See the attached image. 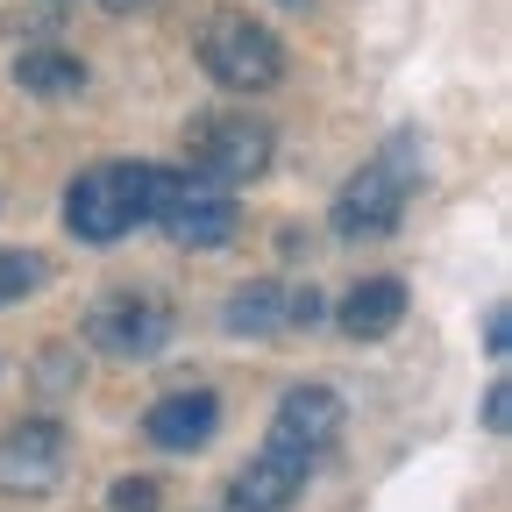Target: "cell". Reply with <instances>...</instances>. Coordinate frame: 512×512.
<instances>
[{"label": "cell", "mask_w": 512, "mask_h": 512, "mask_svg": "<svg viewBox=\"0 0 512 512\" xmlns=\"http://www.w3.org/2000/svg\"><path fill=\"white\" fill-rule=\"evenodd\" d=\"M484 349H491V356H505V349H512V335H505V299L484 313Z\"/></svg>", "instance_id": "17"}, {"label": "cell", "mask_w": 512, "mask_h": 512, "mask_svg": "<svg viewBox=\"0 0 512 512\" xmlns=\"http://www.w3.org/2000/svg\"><path fill=\"white\" fill-rule=\"evenodd\" d=\"M342 335H356V342H384L406 320V285L399 278H363L349 299H342Z\"/></svg>", "instance_id": "13"}, {"label": "cell", "mask_w": 512, "mask_h": 512, "mask_svg": "<svg viewBox=\"0 0 512 512\" xmlns=\"http://www.w3.org/2000/svg\"><path fill=\"white\" fill-rule=\"evenodd\" d=\"M15 86L36 100H72V93H86V57L64 43H29L15 57Z\"/></svg>", "instance_id": "12"}, {"label": "cell", "mask_w": 512, "mask_h": 512, "mask_svg": "<svg viewBox=\"0 0 512 512\" xmlns=\"http://www.w3.org/2000/svg\"><path fill=\"white\" fill-rule=\"evenodd\" d=\"M50 278V264L36 249H0V306H15V299H29L36 285Z\"/></svg>", "instance_id": "14"}, {"label": "cell", "mask_w": 512, "mask_h": 512, "mask_svg": "<svg viewBox=\"0 0 512 512\" xmlns=\"http://www.w3.org/2000/svg\"><path fill=\"white\" fill-rule=\"evenodd\" d=\"M420 185V136H392L342 192H335V235L342 242H370V235H392L406 200Z\"/></svg>", "instance_id": "2"}, {"label": "cell", "mask_w": 512, "mask_h": 512, "mask_svg": "<svg viewBox=\"0 0 512 512\" xmlns=\"http://www.w3.org/2000/svg\"><path fill=\"white\" fill-rule=\"evenodd\" d=\"M285 8H306V0H285Z\"/></svg>", "instance_id": "19"}, {"label": "cell", "mask_w": 512, "mask_h": 512, "mask_svg": "<svg viewBox=\"0 0 512 512\" xmlns=\"http://www.w3.org/2000/svg\"><path fill=\"white\" fill-rule=\"evenodd\" d=\"M505 427H512V392H505V377L484 392V434H498L505 441Z\"/></svg>", "instance_id": "16"}, {"label": "cell", "mask_w": 512, "mask_h": 512, "mask_svg": "<svg viewBox=\"0 0 512 512\" xmlns=\"http://www.w3.org/2000/svg\"><path fill=\"white\" fill-rule=\"evenodd\" d=\"M313 320H320V292L313 285H285V278H249L221 306V328L242 335V342L292 335V328H313Z\"/></svg>", "instance_id": "8"}, {"label": "cell", "mask_w": 512, "mask_h": 512, "mask_svg": "<svg viewBox=\"0 0 512 512\" xmlns=\"http://www.w3.org/2000/svg\"><path fill=\"white\" fill-rule=\"evenodd\" d=\"M271 434L306 448V456H328V448L342 441V399L328 392V384H292V392L278 399V413H271Z\"/></svg>", "instance_id": "11"}, {"label": "cell", "mask_w": 512, "mask_h": 512, "mask_svg": "<svg viewBox=\"0 0 512 512\" xmlns=\"http://www.w3.org/2000/svg\"><path fill=\"white\" fill-rule=\"evenodd\" d=\"M192 50H200L207 79H214V86H228V93H264V86H278V79H285V43H278L264 22L235 15V8L207 15V22H200V36H192Z\"/></svg>", "instance_id": "3"}, {"label": "cell", "mask_w": 512, "mask_h": 512, "mask_svg": "<svg viewBox=\"0 0 512 512\" xmlns=\"http://www.w3.org/2000/svg\"><path fill=\"white\" fill-rule=\"evenodd\" d=\"M171 335H178V313H171L164 299H150V292H107V299L86 313V342H93L100 356H121V363L157 356Z\"/></svg>", "instance_id": "6"}, {"label": "cell", "mask_w": 512, "mask_h": 512, "mask_svg": "<svg viewBox=\"0 0 512 512\" xmlns=\"http://www.w3.org/2000/svg\"><path fill=\"white\" fill-rule=\"evenodd\" d=\"M150 221H157L178 249H221V242H235V228H242L228 185H214V178H200V171H171Z\"/></svg>", "instance_id": "5"}, {"label": "cell", "mask_w": 512, "mask_h": 512, "mask_svg": "<svg viewBox=\"0 0 512 512\" xmlns=\"http://www.w3.org/2000/svg\"><path fill=\"white\" fill-rule=\"evenodd\" d=\"M107 15H143V8H157V0H100Z\"/></svg>", "instance_id": "18"}, {"label": "cell", "mask_w": 512, "mask_h": 512, "mask_svg": "<svg viewBox=\"0 0 512 512\" xmlns=\"http://www.w3.org/2000/svg\"><path fill=\"white\" fill-rule=\"evenodd\" d=\"M64 463H72V441L57 420H15L0 434V498H50L64 484Z\"/></svg>", "instance_id": "7"}, {"label": "cell", "mask_w": 512, "mask_h": 512, "mask_svg": "<svg viewBox=\"0 0 512 512\" xmlns=\"http://www.w3.org/2000/svg\"><path fill=\"white\" fill-rule=\"evenodd\" d=\"M271 150H278L271 121L228 107V114L192 121V143H185L192 164H185V171H200V178H214V185H242V178H264V171H271Z\"/></svg>", "instance_id": "4"}, {"label": "cell", "mask_w": 512, "mask_h": 512, "mask_svg": "<svg viewBox=\"0 0 512 512\" xmlns=\"http://www.w3.org/2000/svg\"><path fill=\"white\" fill-rule=\"evenodd\" d=\"M157 477H114V491H107V505L114 512H157Z\"/></svg>", "instance_id": "15"}, {"label": "cell", "mask_w": 512, "mask_h": 512, "mask_svg": "<svg viewBox=\"0 0 512 512\" xmlns=\"http://www.w3.org/2000/svg\"><path fill=\"white\" fill-rule=\"evenodd\" d=\"M221 427V399L207 392V384H185V392H164L150 413H143V434L157 448H171V456H192V448H207Z\"/></svg>", "instance_id": "10"}, {"label": "cell", "mask_w": 512, "mask_h": 512, "mask_svg": "<svg viewBox=\"0 0 512 512\" xmlns=\"http://www.w3.org/2000/svg\"><path fill=\"white\" fill-rule=\"evenodd\" d=\"M313 463H320V456H306V448H292V441L264 434V448H256V456L235 470V484H228V505H235V512H285V505L306 491Z\"/></svg>", "instance_id": "9"}, {"label": "cell", "mask_w": 512, "mask_h": 512, "mask_svg": "<svg viewBox=\"0 0 512 512\" xmlns=\"http://www.w3.org/2000/svg\"><path fill=\"white\" fill-rule=\"evenodd\" d=\"M164 164H136V157H114V164H93L64 185V228L79 242H121L128 228H143L164 200Z\"/></svg>", "instance_id": "1"}]
</instances>
